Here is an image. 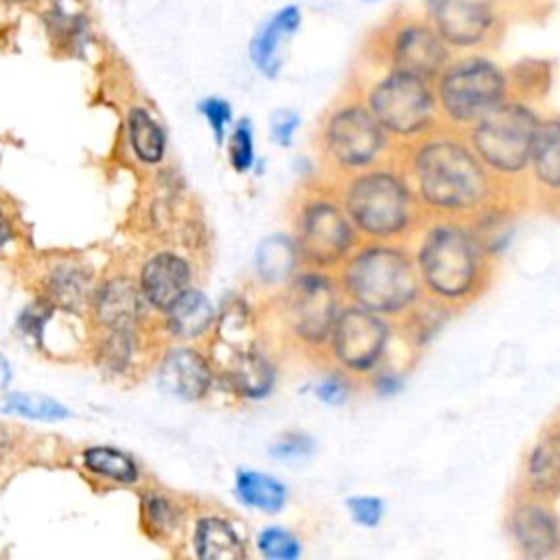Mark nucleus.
Masks as SVG:
<instances>
[{
    "instance_id": "2f4dec72",
    "label": "nucleus",
    "mask_w": 560,
    "mask_h": 560,
    "mask_svg": "<svg viewBox=\"0 0 560 560\" xmlns=\"http://www.w3.org/2000/svg\"><path fill=\"white\" fill-rule=\"evenodd\" d=\"M225 149H228V160L230 166L241 173L247 175L256 168V133H254V122L243 116L238 120H234L228 138H225Z\"/></svg>"
},
{
    "instance_id": "473e14b6",
    "label": "nucleus",
    "mask_w": 560,
    "mask_h": 560,
    "mask_svg": "<svg viewBox=\"0 0 560 560\" xmlns=\"http://www.w3.org/2000/svg\"><path fill=\"white\" fill-rule=\"evenodd\" d=\"M103 339L98 343V357L101 365L112 372H127L133 354H136V330H114V328H101Z\"/></svg>"
},
{
    "instance_id": "aec40b11",
    "label": "nucleus",
    "mask_w": 560,
    "mask_h": 560,
    "mask_svg": "<svg viewBox=\"0 0 560 560\" xmlns=\"http://www.w3.org/2000/svg\"><path fill=\"white\" fill-rule=\"evenodd\" d=\"M518 490L549 501L560 497V420L542 429L529 446L521 466Z\"/></svg>"
},
{
    "instance_id": "c85d7f7f",
    "label": "nucleus",
    "mask_w": 560,
    "mask_h": 560,
    "mask_svg": "<svg viewBox=\"0 0 560 560\" xmlns=\"http://www.w3.org/2000/svg\"><path fill=\"white\" fill-rule=\"evenodd\" d=\"M81 459H83L85 470L103 481H112L118 486H131L140 479L138 464L133 462L131 455H127L120 448L94 444V446L83 448Z\"/></svg>"
},
{
    "instance_id": "ddd939ff",
    "label": "nucleus",
    "mask_w": 560,
    "mask_h": 560,
    "mask_svg": "<svg viewBox=\"0 0 560 560\" xmlns=\"http://www.w3.org/2000/svg\"><path fill=\"white\" fill-rule=\"evenodd\" d=\"M422 9L453 52L486 50L503 28L501 0H422Z\"/></svg>"
},
{
    "instance_id": "ea45409f",
    "label": "nucleus",
    "mask_w": 560,
    "mask_h": 560,
    "mask_svg": "<svg viewBox=\"0 0 560 560\" xmlns=\"http://www.w3.org/2000/svg\"><path fill=\"white\" fill-rule=\"evenodd\" d=\"M15 228H13V221L9 219V214L4 212V208L0 206V249L7 247L9 243L15 241Z\"/></svg>"
},
{
    "instance_id": "393cba45",
    "label": "nucleus",
    "mask_w": 560,
    "mask_h": 560,
    "mask_svg": "<svg viewBox=\"0 0 560 560\" xmlns=\"http://www.w3.org/2000/svg\"><path fill=\"white\" fill-rule=\"evenodd\" d=\"M302 267L291 232H273L265 236L254 254V273L260 284L278 291Z\"/></svg>"
},
{
    "instance_id": "e433bc0d",
    "label": "nucleus",
    "mask_w": 560,
    "mask_h": 560,
    "mask_svg": "<svg viewBox=\"0 0 560 560\" xmlns=\"http://www.w3.org/2000/svg\"><path fill=\"white\" fill-rule=\"evenodd\" d=\"M197 109L208 122V129L212 131L214 142L225 144V138L234 125V112L230 101L223 96H206L197 103Z\"/></svg>"
},
{
    "instance_id": "f257e3e1",
    "label": "nucleus",
    "mask_w": 560,
    "mask_h": 560,
    "mask_svg": "<svg viewBox=\"0 0 560 560\" xmlns=\"http://www.w3.org/2000/svg\"><path fill=\"white\" fill-rule=\"evenodd\" d=\"M396 160L424 217L472 219L499 199H518L488 173L464 131L440 127L400 147Z\"/></svg>"
},
{
    "instance_id": "2eb2a0df",
    "label": "nucleus",
    "mask_w": 560,
    "mask_h": 560,
    "mask_svg": "<svg viewBox=\"0 0 560 560\" xmlns=\"http://www.w3.org/2000/svg\"><path fill=\"white\" fill-rule=\"evenodd\" d=\"M225 359L217 361V383L241 400L267 398L278 381V365L273 357L254 343L225 346Z\"/></svg>"
},
{
    "instance_id": "a211bd4d",
    "label": "nucleus",
    "mask_w": 560,
    "mask_h": 560,
    "mask_svg": "<svg viewBox=\"0 0 560 560\" xmlns=\"http://www.w3.org/2000/svg\"><path fill=\"white\" fill-rule=\"evenodd\" d=\"M527 192L545 208L560 210V116L540 120L525 177Z\"/></svg>"
},
{
    "instance_id": "423d86ee",
    "label": "nucleus",
    "mask_w": 560,
    "mask_h": 560,
    "mask_svg": "<svg viewBox=\"0 0 560 560\" xmlns=\"http://www.w3.org/2000/svg\"><path fill=\"white\" fill-rule=\"evenodd\" d=\"M322 177L335 182L381 162L394 160L398 147L352 90L328 107L317 127Z\"/></svg>"
},
{
    "instance_id": "dca6fc26",
    "label": "nucleus",
    "mask_w": 560,
    "mask_h": 560,
    "mask_svg": "<svg viewBox=\"0 0 560 560\" xmlns=\"http://www.w3.org/2000/svg\"><path fill=\"white\" fill-rule=\"evenodd\" d=\"M155 381L160 389L173 398L197 402L217 385L214 361L195 346H173L158 363Z\"/></svg>"
},
{
    "instance_id": "f704fd0d",
    "label": "nucleus",
    "mask_w": 560,
    "mask_h": 560,
    "mask_svg": "<svg viewBox=\"0 0 560 560\" xmlns=\"http://www.w3.org/2000/svg\"><path fill=\"white\" fill-rule=\"evenodd\" d=\"M315 448L317 444L313 435L293 429L276 435V440L269 444V455L280 464H302L315 453Z\"/></svg>"
},
{
    "instance_id": "79ce46f5",
    "label": "nucleus",
    "mask_w": 560,
    "mask_h": 560,
    "mask_svg": "<svg viewBox=\"0 0 560 560\" xmlns=\"http://www.w3.org/2000/svg\"><path fill=\"white\" fill-rule=\"evenodd\" d=\"M11 376H13L11 363L0 354V389H4L11 383Z\"/></svg>"
},
{
    "instance_id": "6ab92c4d",
    "label": "nucleus",
    "mask_w": 560,
    "mask_h": 560,
    "mask_svg": "<svg viewBox=\"0 0 560 560\" xmlns=\"http://www.w3.org/2000/svg\"><path fill=\"white\" fill-rule=\"evenodd\" d=\"M138 284L147 304L153 311L164 313L188 287H192V265L175 249H160L144 260Z\"/></svg>"
},
{
    "instance_id": "1a4fd4ad",
    "label": "nucleus",
    "mask_w": 560,
    "mask_h": 560,
    "mask_svg": "<svg viewBox=\"0 0 560 560\" xmlns=\"http://www.w3.org/2000/svg\"><path fill=\"white\" fill-rule=\"evenodd\" d=\"M376 66L378 70L363 79L354 92L398 149L442 127L433 81L400 68Z\"/></svg>"
},
{
    "instance_id": "9b49d317",
    "label": "nucleus",
    "mask_w": 560,
    "mask_h": 560,
    "mask_svg": "<svg viewBox=\"0 0 560 560\" xmlns=\"http://www.w3.org/2000/svg\"><path fill=\"white\" fill-rule=\"evenodd\" d=\"M396 337V322L346 302L324 348L322 363L365 383L372 374L392 363Z\"/></svg>"
},
{
    "instance_id": "bb28decb",
    "label": "nucleus",
    "mask_w": 560,
    "mask_h": 560,
    "mask_svg": "<svg viewBox=\"0 0 560 560\" xmlns=\"http://www.w3.org/2000/svg\"><path fill=\"white\" fill-rule=\"evenodd\" d=\"M127 140L133 155L142 164H160L166 153V133L160 120L142 105H133L127 112Z\"/></svg>"
},
{
    "instance_id": "72a5a7b5",
    "label": "nucleus",
    "mask_w": 560,
    "mask_h": 560,
    "mask_svg": "<svg viewBox=\"0 0 560 560\" xmlns=\"http://www.w3.org/2000/svg\"><path fill=\"white\" fill-rule=\"evenodd\" d=\"M357 385L359 381H354L346 372L326 365V372L313 383V396L326 407H341L350 400Z\"/></svg>"
},
{
    "instance_id": "6e6552de",
    "label": "nucleus",
    "mask_w": 560,
    "mask_h": 560,
    "mask_svg": "<svg viewBox=\"0 0 560 560\" xmlns=\"http://www.w3.org/2000/svg\"><path fill=\"white\" fill-rule=\"evenodd\" d=\"M346 298L335 271L300 267L276 291L273 308L287 343L322 361L324 348Z\"/></svg>"
},
{
    "instance_id": "a878e982",
    "label": "nucleus",
    "mask_w": 560,
    "mask_h": 560,
    "mask_svg": "<svg viewBox=\"0 0 560 560\" xmlns=\"http://www.w3.org/2000/svg\"><path fill=\"white\" fill-rule=\"evenodd\" d=\"M44 298L63 311H81L90 298V273L77 262L55 265L44 278Z\"/></svg>"
},
{
    "instance_id": "c03bdc74",
    "label": "nucleus",
    "mask_w": 560,
    "mask_h": 560,
    "mask_svg": "<svg viewBox=\"0 0 560 560\" xmlns=\"http://www.w3.org/2000/svg\"><path fill=\"white\" fill-rule=\"evenodd\" d=\"M359 2H363V4H381L383 0H359Z\"/></svg>"
},
{
    "instance_id": "cd10ccee",
    "label": "nucleus",
    "mask_w": 560,
    "mask_h": 560,
    "mask_svg": "<svg viewBox=\"0 0 560 560\" xmlns=\"http://www.w3.org/2000/svg\"><path fill=\"white\" fill-rule=\"evenodd\" d=\"M140 518L151 538L171 540L184 527V508L173 497L149 490L140 499Z\"/></svg>"
},
{
    "instance_id": "f8f14e48",
    "label": "nucleus",
    "mask_w": 560,
    "mask_h": 560,
    "mask_svg": "<svg viewBox=\"0 0 560 560\" xmlns=\"http://www.w3.org/2000/svg\"><path fill=\"white\" fill-rule=\"evenodd\" d=\"M374 55L376 63L433 81L453 57V50L424 15H400L381 31Z\"/></svg>"
},
{
    "instance_id": "c756f323",
    "label": "nucleus",
    "mask_w": 560,
    "mask_h": 560,
    "mask_svg": "<svg viewBox=\"0 0 560 560\" xmlns=\"http://www.w3.org/2000/svg\"><path fill=\"white\" fill-rule=\"evenodd\" d=\"M0 413L20 416V418L39 420V422H61L72 416V411L63 402L46 394H33V392H9L0 400Z\"/></svg>"
},
{
    "instance_id": "f03ea898",
    "label": "nucleus",
    "mask_w": 560,
    "mask_h": 560,
    "mask_svg": "<svg viewBox=\"0 0 560 560\" xmlns=\"http://www.w3.org/2000/svg\"><path fill=\"white\" fill-rule=\"evenodd\" d=\"M407 245L424 298L448 313L466 308L492 282L497 258L468 219L424 217Z\"/></svg>"
},
{
    "instance_id": "412c9836",
    "label": "nucleus",
    "mask_w": 560,
    "mask_h": 560,
    "mask_svg": "<svg viewBox=\"0 0 560 560\" xmlns=\"http://www.w3.org/2000/svg\"><path fill=\"white\" fill-rule=\"evenodd\" d=\"M147 306L140 284L127 276L105 280L92 295V315L101 328L136 330Z\"/></svg>"
},
{
    "instance_id": "4c0bfd02",
    "label": "nucleus",
    "mask_w": 560,
    "mask_h": 560,
    "mask_svg": "<svg viewBox=\"0 0 560 560\" xmlns=\"http://www.w3.org/2000/svg\"><path fill=\"white\" fill-rule=\"evenodd\" d=\"M302 125V118L295 109L291 107H278L269 116V138L276 147L289 149L295 140V133Z\"/></svg>"
},
{
    "instance_id": "f3484780",
    "label": "nucleus",
    "mask_w": 560,
    "mask_h": 560,
    "mask_svg": "<svg viewBox=\"0 0 560 560\" xmlns=\"http://www.w3.org/2000/svg\"><path fill=\"white\" fill-rule=\"evenodd\" d=\"M304 22L302 7L287 2L271 11L252 33L247 44V57L254 70L265 79H278L287 63V48L300 33Z\"/></svg>"
},
{
    "instance_id": "5701e85b",
    "label": "nucleus",
    "mask_w": 560,
    "mask_h": 560,
    "mask_svg": "<svg viewBox=\"0 0 560 560\" xmlns=\"http://www.w3.org/2000/svg\"><path fill=\"white\" fill-rule=\"evenodd\" d=\"M217 308L210 298L195 287H188L166 311L164 328L179 341H199L214 330Z\"/></svg>"
},
{
    "instance_id": "4be33fe9",
    "label": "nucleus",
    "mask_w": 560,
    "mask_h": 560,
    "mask_svg": "<svg viewBox=\"0 0 560 560\" xmlns=\"http://www.w3.org/2000/svg\"><path fill=\"white\" fill-rule=\"evenodd\" d=\"M192 553L199 560H243L247 558L245 536L225 514H201L190 534Z\"/></svg>"
},
{
    "instance_id": "20e7f679",
    "label": "nucleus",
    "mask_w": 560,
    "mask_h": 560,
    "mask_svg": "<svg viewBox=\"0 0 560 560\" xmlns=\"http://www.w3.org/2000/svg\"><path fill=\"white\" fill-rule=\"evenodd\" d=\"M332 184L361 241L407 243L424 221L396 158Z\"/></svg>"
},
{
    "instance_id": "9d476101",
    "label": "nucleus",
    "mask_w": 560,
    "mask_h": 560,
    "mask_svg": "<svg viewBox=\"0 0 560 560\" xmlns=\"http://www.w3.org/2000/svg\"><path fill=\"white\" fill-rule=\"evenodd\" d=\"M442 127L466 131L512 96L510 70L486 50L453 52L433 79Z\"/></svg>"
},
{
    "instance_id": "a19ab883",
    "label": "nucleus",
    "mask_w": 560,
    "mask_h": 560,
    "mask_svg": "<svg viewBox=\"0 0 560 560\" xmlns=\"http://www.w3.org/2000/svg\"><path fill=\"white\" fill-rule=\"evenodd\" d=\"M13 448H15V435H13V431H11L9 427L0 424V462L7 459V457L13 453Z\"/></svg>"
},
{
    "instance_id": "37998d69",
    "label": "nucleus",
    "mask_w": 560,
    "mask_h": 560,
    "mask_svg": "<svg viewBox=\"0 0 560 560\" xmlns=\"http://www.w3.org/2000/svg\"><path fill=\"white\" fill-rule=\"evenodd\" d=\"M7 4H33V2H39V0H2Z\"/></svg>"
},
{
    "instance_id": "7ed1b4c3",
    "label": "nucleus",
    "mask_w": 560,
    "mask_h": 560,
    "mask_svg": "<svg viewBox=\"0 0 560 560\" xmlns=\"http://www.w3.org/2000/svg\"><path fill=\"white\" fill-rule=\"evenodd\" d=\"M335 273L346 302L396 324L424 300L407 243L361 241Z\"/></svg>"
},
{
    "instance_id": "7c9ffc66",
    "label": "nucleus",
    "mask_w": 560,
    "mask_h": 560,
    "mask_svg": "<svg viewBox=\"0 0 560 560\" xmlns=\"http://www.w3.org/2000/svg\"><path fill=\"white\" fill-rule=\"evenodd\" d=\"M254 545L265 560H298L304 551L302 538L284 525H265L258 529Z\"/></svg>"
},
{
    "instance_id": "c9c22d12",
    "label": "nucleus",
    "mask_w": 560,
    "mask_h": 560,
    "mask_svg": "<svg viewBox=\"0 0 560 560\" xmlns=\"http://www.w3.org/2000/svg\"><path fill=\"white\" fill-rule=\"evenodd\" d=\"M346 512L357 527L374 529L383 523L387 503L378 494H350L346 499Z\"/></svg>"
},
{
    "instance_id": "b1692460",
    "label": "nucleus",
    "mask_w": 560,
    "mask_h": 560,
    "mask_svg": "<svg viewBox=\"0 0 560 560\" xmlns=\"http://www.w3.org/2000/svg\"><path fill=\"white\" fill-rule=\"evenodd\" d=\"M232 492L243 508L265 516L282 514L291 499V490L280 477L249 466L236 468Z\"/></svg>"
},
{
    "instance_id": "4468645a",
    "label": "nucleus",
    "mask_w": 560,
    "mask_h": 560,
    "mask_svg": "<svg viewBox=\"0 0 560 560\" xmlns=\"http://www.w3.org/2000/svg\"><path fill=\"white\" fill-rule=\"evenodd\" d=\"M505 529L516 556L525 560L560 558V514L553 501L518 490L508 508Z\"/></svg>"
},
{
    "instance_id": "39448f33",
    "label": "nucleus",
    "mask_w": 560,
    "mask_h": 560,
    "mask_svg": "<svg viewBox=\"0 0 560 560\" xmlns=\"http://www.w3.org/2000/svg\"><path fill=\"white\" fill-rule=\"evenodd\" d=\"M540 120L542 114L532 101L512 94L464 131L488 173L516 197L525 195V177Z\"/></svg>"
},
{
    "instance_id": "58836bf2",
    "label": "nucleus",
    "mask_w": 560,
    "mask_h": 560,
    "mask_svg": "<svg viewBox=\"0 0 560 560\" xmlns=\"http://www.w3.org/2000/svg\"><path fill=\"white\" fill-rule=\"evenodd\" d=\"M365 385H370V389H372L374 394H378V396H394V394H398V392L402 389L405 376H402V372H400L398 365L387 363V365L381 368L376 374H372V376L365 381Z\"/></svg>"
},
{
    "instance_id": "0eeeda50",
    "label": "nucleus",
    "mask_w": 560,
    "mask_h": 560,
    "mask_svg": "<svg viewBox=\"0 0 560 560\" xmlns=\"http://www.w3.org/2000/svg\"><path fill=\"white\" fill-rule=\"evenodd\" d=\"M291 236L302 267L337 271L361 243L348 219L335 184L326 177L308 179L291 201Z\"/></svg>"
}]
</instances>
